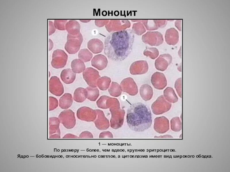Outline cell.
<instances>
[{
  "label": "cell",
  "instance_id": "6da1fadb",
  "mask_svg": "<svg viewBox=\"0 0 230 172\" xmlns=\"http://www.w3.org/2000/svg\"><path fill=\"white\" fill-rule=\"evenodd\" d=\"M134 38L130 29L111 33L105 40V54L113 61L124 60L132 50Z\"/></svg>",
  "mask_w": 230,
  "mask_h": 172
},
{
  "label": "cell",
  "instance_id": "7a4b0ae2",
  "mask_svg": "<svg viewBox=\"0 0 230 172\" xmlns=\"http://www.w3.org/2000/svg\"><path fill=\"white\" fill-rule=\"evenodd\" d=\"M126 119L129 128L136 132L147 130L151 126L152 121L150 110L146 105L140 102L133 103L129 107Z\"/></svg>",
  "mask_w": 230,
  "mask_h": 172
},
{
  "label": "cell",
  "instance_id": "3957f363",
  "mask_svg": "<svg viewBox=\"0 0 230 172\" xmlns=\"http://www.w3.org/2000/svg\"><path fill=\"white\" fill-rule=\"evenodd\" d=\"M83 40V36L80 32L75 35L68 34L65 49L69 54H75L79 50Z\"/></svg>",
  "mask_w": 230,
  "mask_h": 172
},
{
  "label": "cell",
  "instance_id": "277c9868",
  "mask_svg": "<svg viewBox=\"0 0 230 172\" xmlns=\"http://www.w3.org/2000/svg\"><path fill=\"white\" fill-rule=\"evenodd\" d=\"M143 42L151 46H158L164 42L163 35L158 31H148L142 37Z\"/></svg>",
  "mask_w": 230,
  "mask_h": 172
},
{
  "label": "cell",
  "instance_id": "5b68a950",
  "mask_svg": "<svg viewBox=\"0 0 230 172\" xmlns=\"http://www.w3.org/2000/svg\"><path fill=\"white\" fill-rule=\"evenodd\" d=\"M172 104L165 99L164 95L159 96L152 103V109L153 112L156 114H160L169 111Z\"/></svg>",
  "mask_w": 230,
  "mask_h": 172
},
{
  "label": "cell",
  "instance_id": "8992f818",
  "mask_svg": "<svg viewBox=\"0 0 230 172\" xmlns=\"http://www.w3.org/2000/svg\"><path fill=\"white\" fill-rule=\"evenodd\" d=\"M68 57V55L63 50L58 49L55 50L52 54L51 66L57 69L64 67L66 64Z\"/></svg>",
  "mask_w": 230,
  "mask_h": 172
},
{
  "label": "cell",
  "instance_id": "52a82bcc",
  "mask_svg": "<svg viewBox=\"0 0 230 172\" xmlns=\"http://www.w3.org/2000/svg\"><path fill=\"white\" fill-rule=\"evenodd\" d=\"M131 26V22L128 20H110L105 28L108 32H112L126 30Z\"/></svg>",
  "mask_w": 230,
  "mask_h": 172
},
{
  "label": "cell",
  "instance_id": "ba28073f",
  "mask_svg": "<svg viewBox=\"0 0 230 172\" xmlns=\"http://www.w3.org/2000/svg\"><path fill=\"white\" fill-rule=\"evenodd\" d=\"M60 121L68 129H71L75 126L76 120L74 112L68 109L62 112L59 116Z\"/></svg>",
  "mask_w": 230,
  "mask_h": 172
},
{
  "label": "cell",
  "instance_id": "9c48e42d",
  "mask_svg": "<svg viewBox=\"0 0 230 172\" xmlns=\"http://www.w3.org/2000/svg\"><path fill=\"white\" fill-rule=\"evenodd\" d=\"M83 78L87 84L92 87H96L98 79L100 77L99 72L92 67L87 68L83 73Z\"/></svg>",
  "mask_w": 230,
  "mask_h": 172
},
{
  "label": "cell",
  "instance_id": "30bf717a",
  "mask_svg": "<svg viewBox=\"0 0 230 172\" xmlns=\"http://www.w3.org/2000/svg\"><path fill=\"white\" fill-rule=\"evenodd\" d=\"M77 116L80 120L87 121H94L97 117L95 110L87 107L83 106L79 108L76 113Z\"/></svg>",
  "mask_w": 230,
  "mask_h": 172
},
{
  "label": "cell",
  "instance_id": "8fae6325",
  "mask_svg": "<svg viewBox=\"0 0 230 172\" xmlns=\"http://www.w3.org/2000/svg\"><path fill=\"white\" fill-rule=\"evenodd\" d=\"M120 85L122 91L131 95H135L138 93L137 85L132 78L128 77L124 79L121 82Z\"/></svg>",
  "mask_w": 230,
  "mask_h": 172
},
{
  "label": "cell",
  "instance_id": "7c38bea8",
  "mask_svg": "<svg viewBox=\"0 0 230 172\" xmlns=\"http://www.w3.org/2000/svg\"><path fill=\"white\" fill-rule=\"evenodd\" d=\"M49 91L52 94L57 96L62 95L64 92V88L59 78L53 76L49 81Z\"/></svg>",
  "mask_w": 230,
  "mask_h": 172
},
{
  "label": "cell",
  "instance_id": "4fadbf2b",
  "mask_svg": "<svg viewBox=\"0 0 230 172\" xmlns=\"http://www.w3.org/2000/svg\"><path fill=\"white\" fill-rule=\"evenodd\" d=\"M133 22H141L147 30H157L160 28L165 27L167 23L166 20H133Z\"/></svg>",
  "mask_w": 230,
  "mask_h": 172
},
{
  "label": "cell",
  "instance_id": "5bb4252c",
  "mask_svg": "<svg viewBox=\"0 0 230 172\" xmlns=\"http://www.w3.org/2000/svg\"><path fill=\"white\" fill-rule=\"evenodd\" d=\"M148 65L146 60H138L133 63L130 67L129 71L133 75L145 74L148 71Z\"/></svg>",
  "mask_w": 230,
  "mask_h": 172
},
{
  "label": "cell",
  "instance_id": "9a60e30c",
  "mask_svg": "<svg viewBox=\"0 0 230 172\" xmlns=\"http://www.w3.org/2000/svg\"><path fill=\"white\" fill-rule=\"evenodd\" d=\"M172 60V56L169 54H161L155 61V67L159 71H164L171 64Z\"/></svg>",
  "mask_w": 230,
  "mask_h": 172
},
{
  "label": "cell",
  "instance_id": "2e32d148",
  "mask_svg": "<svg viewBox=\"0 0 230 172\" xmlns=\"http://www.w3.org/2000/svg\"><path fill=\"white\" fill-rule=\"evenodd\" d=\"M151 81L154 87L159 90L163 89L167 85V81L165 75L160 72L154 73L151 77Z\"/></svg>",
  "mask_w": 230,
  "mask_h": 172
},
{
  "label": "cell",
  "instance_id": "e0dca14e",
  "mask_svg": "<svg viewBox=\"0 0 230 172\" xmlns=\"http://www.w3.org/2000/svg\"><path fill=\"white\" fill-rule=\"evenodd\" d=\"M97 113V117L93 121L96 127L100 130L107 129L110 124L108 120L105 117L103 111L99 110H95Z\"/></svg>",
  "mask_w": 230,
  "mask_h": 172
},
{
  "label": "cell",
  "instance_id": "ac0fdd59",
  "mask_svg": "<svg viewBox=\"0 0 230 172\" xmlns=\"http://www.w3.org/2000/svg\"><path fill=\"white\" fill-rule=\"evenodd\" d=\"M165 38V41L168 44L175 45L179 41V32L173 28H169L166 31Z\"/></svg>",
  "mask_w": 230,
  "mask_h": 172
},
{
  "label": "cell",
  "instance_id": "d6986e66",
  "mask_svg": "<svg viewBox=\"0 0 230 172\" xmlns=\"http://www.w3.org/2000/svg\"><path fill=\"white\" fill-rule=\"evenodd\" d=\"M108 60L106 57L102 54L95 55L91 61L92 66L99 70H102L107 66Z\"/></svg>",
  "mask_w": 230,
  "mask_h": 172
},
{
  "label": "cell",
  "instance_id": "ffe728a7",
  "mask_svg": "<svg viewBox=\"0 0 230 172\" xmlns=\"http://www.w3.org/2000/svg\"><path fill=\"white\" fill-rule=\"evenodd\" d=\"M88 48L93 53L96 54L101 52L104 48L103 42L97 38H93L89 40L87 43Z\"/></svg>",
  "mask_w": 230,
  "mask_h": 172
},
{
  "label": "cell",
  "instance_id": "44dd1931",
  "mask_svg": "<svg viewBox=\"0 0 230 172\" xmlns=\"http://www.w3.org/2000/svg\"><path fill=\"white\" fill-rule=\"evenodd\" d=\"M60 76L64 83L66 84H70L75 80L76 74L71 69H67L62 71Z\"/></svg>",
  "mask_w": 230,
  "mask_h": 172
},
{
  "label": "cell",
  "instance_id": "7402d4cb",
  "mask_svg": "<svg viewBox=\"0 0 230 172\" xmlns=\"http://www.w3.org/2000/svg\"><path fill=\"white\" fill-rule=\"evenodd\" d=\"M139 93L141 97L145 101L150 100L153 94L152 87L147 84H144L141 86Z\"/></svg>",
  "mask_w": 230,
  "mask_h": 172
},
{
  "label": "cell",
  "instance_id": "603a6c76",
  "mask_svg": "<svg viewBox=\"0 0 230 172\" xmlns=\"http://www.w3.org/2000/svg\"><path fill=\"white\" fill-rule=\"evenodd\" d=\"M65 28L68 34H70L75 35L80 33V25L75 20L69 21L66 24Z\"/></svg>",
  "mask_w": 230,
  "mask_h": 172
},
{
  "label": "cell",
  "instance_id": "cb8c5ba5",
  "mask_svg": "<svg viewBox=\"0 0 230 172\" xmlns=\"http://www.w3.org/2000/svg\"><path fill=\"white\" fill-rule=\"evenodd\" d=\"M73 102V99L71 94L66 93L60 98L59 105L62 109H66L72 105Z\"/></svg>",
  "mask_w": 230,
  "mask_h": 172
},
{
  "label": "cell",
  "instance_id": "d4e9b609",
  "mask_svg": "<svg viewBox=\"0 0 230 172\" xmlns=\"http://www.w3.org/2000/svg\"><path fill=\"white\" fill-rule=\"evenodd\" d=\"M87 98V93L86 89L83 87H78L75 90L73 95L74 100L77 102L82 103Z\"/></svg>",
  "mask_w": 230,
  "mask_h": 172
},
{
  "label": "cell",
  "instance_id": "484cf974",
  "mask_svg": "<svg viewBox=\"0 0 230 172\" xmlns=\"http://www.w3.org/2000/svg\"><path fill=\"white\" fill-rule=\"evenodd\" d=\"M71 67L72 70L75 73H80L85 69L84 62L79 59L73 60L71 63Z\"/></svg>",
  "mask_w": 230,
  "mask_h": 172
},
{
  "label": "cell",
  "instance_id": "4316f807",
  "mask_svg": "<svg viewBox=\"0 0 230 172\" xmlns=\"http://www.w3.org/2000/svg\"><path fill=\"white\" fill-rule=\"evenodd\" d=\"M163 93L165 99L168 102L174 103L178 101V97L172 88L167 87L164 90Z\"/></svg>",
  "mask_w": 230,
  "mask_h": 172
},
{
  "label": "cell",
  "instance_id": "83f0119b",
  "mask_svg": "<svg viewBox=\"0 0 230 172\" xmlns=\"http://www.w3.org/2000/svg\"><path fill=\"white\" fill-rule=\"evenodd\" d=\"M111 82V79L107 76L99 77L97 82V86L101 90H106L109 87Z\"/></svg>",
  "mask_w": 230,
  "mask_h": 172
},
{
  "label": "cell",
  "instance_id": "f1b7e54d",
  "mask_svg": "<svg viewBox=\"0 0 230 172\" xmlns=\"http://www.w3.org/2000/svg\"><path fill=\"white\" fill-rule=\"evenodd\" d=\"M87 98L92 101H95L99 95V91L96 87L90 86L86 88Z\"/></svg>",
  "mask_w": 230,
  "mask_h": 172
},
{
  "label": "cell",
  "instance_id": "f546056e",
  "mask_svg": "<svg viewBox=\"0 0 230 172\" xmlns=\"http://www.w3.org/2000/svg\"><path fill=\"white\" fill-rule=\"evenodd\" d=\"M108 91L112 96L118 97L121 95L122 90L120 85L118 83L112 82Z\"/></svg>",
  "mask_w": 230,
  "mask_h": 172
},
{
  "label": "cell",
  "instance_id": "4dcf8cb0",
  "mask_svg": "<svg viewBox=\"0 0 230 172\" xmlns=\"http://www.w3.org/2000/svg\"><path fill=\"white\" fill-rule=\"evenodd\" d=\"M93 56L92 54L87 48L81 49L78 54V58L84 62L90 61Z\"/></svg>",
  "mask_w": 230,
  "mask_h": 172
},
{
  "label": "cell",
  "instance_id": "1f68e13d",
  "mask_svg": "<svg viewBox=\"0 0 230 172\" xmlns=\"http://www.w3.org/2000/svg\"><path fill=\"white\" fill-rule=\"evenodd\" d=\"M132 31L133 33L140 36L146 31V30L143 24L140 22L134 23L132 26Z\"/></svg>",
  "mask_w": 230,
  "mask_h": 172
},
{
  "label": "cell",
  "instance_id": "d6a6232c",
  "mask_svg": "<svg viewBox=\"0 0 230 172\" xmlns=\"http://www.w3.org/2000/svg\"><path fill=\"white\" fill-rule=\"evenodd\" d=\"M143 55L152 59L158 57L159 54L158 50L155 47H146L143 52Z\"/></svg>",
  "mask_w": 230,
  "mask_h": 172
},
{
  "label": "cell",
  "instance_id": "836d02e7",
  "mask_svg": "<svg viewBox=\"0 0 230 172\" xmlns=\"http://www.w3.org/2000/svg\"><path fill=\"white\" fill-rule=\"evenodd\" d=\"M171 128L175 132H179L182 129V124L180 118L176 117L172 119L170 121Z\"/></svg>",
  "mask_w": 230,
  "mask_h": 172
},
{
  "label": "cell",
  "instance_id": "e575fe53",
  "mask_svg": "<svg viewBox=\"0 0 230 172\" xmlns=\"http://www.w3.org/2000/svg\"><path fill=\"white\" fill-rule=\"evenodd\" d=\"M109 97L106 95L101 96L96 102L98 107L103 109H107L106 101Z\"/></svg>",
  "mask_w": 230,
  "mask_h": 172
},
{
  "label": "cell",
  "instance_id": "d590c367",
  "mask_svg": "<svg viewBox=\"0 0 230 172\" xmlns=\"http://www.w3.org/2000/svg\"><path fill=\"white\" fill-rule=\"evenodd\" d=\"M67 21V20H55L54 21V26L58 30H66L65 26Z\"/></svg>",
  "mask_w": 230,
  "mask_h": 172
},
{
  "label": "cell",
  "instance_id": "8d00e7d4",
  "mask_svg": "<svg viewBox=\"0 0 230 172\" xmlns=\"http://www.w3.org/2000/svg\"><path fill=\"white\" fill-rule=\"evenodd\" d=\"M58 105L57 100L55 97L49 96V110H52L57 107Z\"/></svg>",
  "mask_w": 230,
  "mask_h": 172
},
{
  "label": "cell",
  "instance_id": "74e56055",
  "mask_svg": "<svg viewBox=\"0 0 230 172\" xmlns=\"http://www.w3.org/2000/svg\"><path fill=\"white\" fill-rule=\"evenodd\" d=\"M175 87L179 96L181 97H182L181 78H178L176 81Z\"/></svg>",
  "mask_w": 230,
  "mask_h": 172
},
{
  "label": "cell",
  "instance_id": "f35d334b",
  "mask_svg": "<svg viewBox=\"0 0 230 172\" xmlns=\"http://www.w3.org/2000/svg\"><path fill=\"white\" fill-rule=\"evenodd\" d=\"M109 20H95V25L99 27H101L106 25L109 22Z\"/></svg>",
  "mask_w": 230,
  "mask_h": 172
},
{
  "label": "cell",
  "instance_id": "ab89813d",
  "mask_svg": "<svg viewBox=\"0 0 230 172\" xmlns=\"http://www.w3.org/2000/svg\"><path fill=\"white\" fill-rule=\"evenodd\" d=\"M93 135L89 132L86 131L83 132L79 135L80 138H93Z\"/></svg>",
  "mask_w": 230,
  "mask_h": 172
},
{
  "label": "cell",
  "instance_id": "60d3db41",
  "mask_svg": "<svg viewBox=\"0 0 230 172\" xmlns=\"http://www.w3.org/2000/svg\"><path fill=\"white\" fill-rule=\"evenodd\" d=\"M112 134L108 131H104L101 133L99 135L100 138H111Z\"/></svg>",
  "mask_w": 230,
  "mask_h": 172
},
{
  "label": "cell",
  "instance_id": "b9f144b4",
  "mask_svg": "<svg viewBox=\"0 0 230 172\" xmlns=\"http://www.w3.org/2000/svg\"><path fill=\"white\" fill-rule=\"evenodd\" d=\"M181 20H177L175 22V26L180 31L181 30Z\"/></svg>",
  "mask_w": 230,
  "mask_h": 172
},
{
  "label": "cell",
  "instance_id": "7bdbcfd3",
  "mask_svg": "<svg viewBox=\"0 0 230 172\" xmlns=\"http://www.w3.org/2000/svg\"><path fill=\"white\" fill-rule=\"evenodd\" d=\"M66 138H77V136L72 134H68L65 136Z\"/></svg>",
  "mask_w": 230,
  "mask_h": 172
}]
</instances>
